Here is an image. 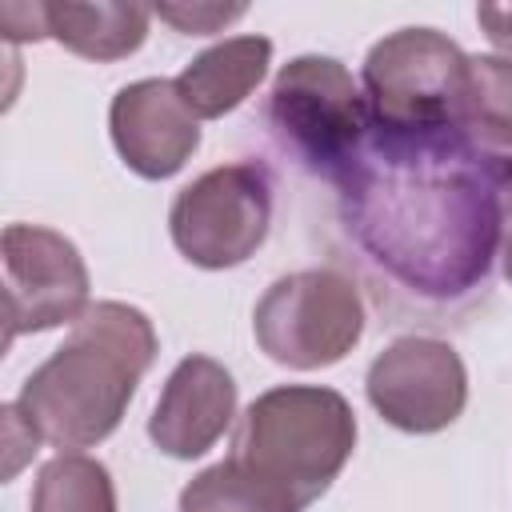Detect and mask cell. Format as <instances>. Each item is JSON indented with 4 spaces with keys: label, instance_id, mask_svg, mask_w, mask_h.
Instances as JSON below:
<instances>
[{
    "label": "cell",
    "instance_id": "obj_5",
    "mask_svg": "<svg viewBox=\"0 0 512 512\" xmlns=\"http://www.w3.org/2000/svg\"><path fill=\"white\" fill-rule=\"evenodd\" d=\"M360 88L376 124L412 132L460 128L468 52L436 28H396L368 48Z\"/></svg>",
    "mask_w": 512,
    "mask_h": 512
},
{
    "label": "cell",
    "instance_id": "obj_16",
    "mask_svg": "<svg viewBox=\"0 0 512 512\" xmlns=\"http://www.w3.org/2000/svg\"><path fill=\"white\" fill-rule=\"evenodd\" d=\"M460 132L480 148H512V60L508 56H468V100Z\"/></svg>",
    "mask_w": 512,
    "mask_h": 512
},
{
    "label": "cell",
    "instance_id": "obj_17",
    "mask_svg": "<svg viewBox=\"0 0 512 512\" xmlns=\"http://www.w3.org/2000/svg\"><path fill=\"white\" fill-rule=\"evenodd\" d=\"M248 12V4H156L152 16L168 20L172 28H180L184 36H208L228 28L232 20H240Z\"/></svg>",
    "mask_w": 512,
    "mask_h": 512
},
{
    "label": "cell",
    "instance_id": "obj_6",
    "mask_svg": "<svg viewBox=\"0 0 512 512\" xmlns=\"http://www.w3.org/2000/svg\"><path fill=\"white\" fill-rule=\"evenodd\" d=\"M252 332L268 360L312 372L340 364L364 336V300L336 268H300L264 288Z\"/></svg>",
    "mask_w": 512,
    "mask_h": 512
},
{
    "label": "cell",
    "instance_id": "obj_18",
    "mask_svg": "<svg viewBox=\"0 0 512 512\" xmlns=\"http://www.w3.org/2000/svg\"><path fill=\"white\" fill-rule=\"evenodd\" d=\"M500 264L512 284V156H500Z\"/></svg>",
    "mask_w": 512,
    "mask_h": 512
},
{
    "label": "cell",
    "instance_id": "obj_3",
    "mask_svg": "<svg viewBox=\"0 0 512 512\" xmlns=\"http://www.w3.org/2000/svg\"><path fill=\"white\" fill-rule=\"evenodd\" d=\"M352 448L356 412L324 384H276L260 392L232 432V460L284 488L300 508L332 488Z\"/></svg>",
    "mask_w": 512,
    "mask_h": 512
},
{
    "label": "cell",
    "instance_id": "obj_7",
    "mask_svg": "<svg viewBox=\"0 0 512 512\" xmlns=\"http://www.w3.org/2000/svg\"><path fill=\"white\" fill-rule=\"evenodd\" d=\"M272 228V176L256 160L208 168L184 184L168 208L176 252L208 272H224L256 256Z\"/></svg>",
    "mask_w": 512,
    "mask_h": 512
},
{
    "label": "cell",
    "instance_id": "obj_11",
    "mask_svg": "<svg viewBox=\"0 0 512 512\" xmlns=\"http://www.w3.org/2000/svg\"><path fill=\"white\" fill-rule=\"evenodd\" d=\"M236 416V380L212 356H184L148 416L152 444L172 460H196L232 428Z\"/></svg>",
    "mask_w": 512,
    "mask_h": 512
},
{
    "label": "cell",
    "instance_id": "obj_4",
    "mask_svg": "<svg viewBox=\"0 0 512 512\" xmlns=\"http://www.w3.org/2000/svg\"><path fill=\"white\" fill-rule=\"evenodd\" d=\"M264 120L276 144L312 176L340 180L372 132V108L336 56L288 60L268 92Z\"/></svg>",
    "mask_w": 512,
    "mask_h": 512
},
{
    "label": "cell",
    "instance_id": "obj_9",
    "mask_svg": "<svg viewBox=\"0 0 512 512\" xmlns=\"http://www.w3.org/2000/svg\"><path fill=\"white\" fill-rule=\"evenodd\" d=\"M376 416L408 436H432L460 420L468 372L460 352L436 336H396L364 376Z\"/></svg>",
    "mask_w": 512,
    "mask_h": 512
},
{
    "label": "cell",
    "instance_id": "obj_15",
    "mask_svg": "<svg viewBox=\"0 0 512 512\" xmlns=\"http://www.w3.org/2000/svg\"><path fill=\"white\" fill-rule=\"evenodd\" d=\"M28 512H116L112 472L84 452H60L36 472Z\"/></svg>",
    "mask_w": 512,
    "mask_h": 512
},
{
    "label": "cell",
    "instance_id": "obj_12",
    "mask_svg": "<svg viewBox=\"0 0 512 512\" xmlns=\"http://www.w3.org/2000/svg\"><path fill=\"white\" fill-rule=\"evenodd\" d=\"M268 64H272L268 36H228L204 48L200 56H192L172 84L196 120H220L260 88Z\"/></svg>",
    "mask_w": 512,
    "mask_h": 512
},
{
    "label": "cell",
    "instance_id": "obj_8",
    "mask_svg": "<svg viewBox=\"0 0 512 512\" xmlns=\"http://www.w3.org/2000/svg\"><path fill=\"white\" fill-rule=\"evenodd\" d=\"M4 256V348L24 332L76 324L88 312V264L80 248L40 224H8Z\"/></svg>",
    "mask_w": 512,
    "mask_h": 512
},
{
    "label": "cell",
    "instance_id": "obj_19",
    "mask_svg": "<svg viewBox=\"0 0 512 512\" xmlns=\"http://www.w3.org/2000/svg\"><path fill=\"white\" fill-rule=\"evenodd\" d=\"M476 24H480L484 36H488L500 52H508V60H512V4H480V8H476Z\"/></svg>",
    "mask_w": 512,
    "mask_h": 512
},
{
    "label": "cell",
    "instance_id": "obj_2",
    "mask_svg": "<svg viewBox=\"0 0 512 512\" xmlns=\"http://www.w3.org/2000/svg\"><path fill=\"white\" fill-rule=\"evenodd\" d=\"M156 348V328L140 308L96 300L68 340L28 372L12 404L44 444L60 452L96 448L120 428Z\"/></svg>",
    "mask_w": 512,
    "mask_h": 512
},
{
    "label": "cell",
    "instance_id": "obj_14",
    "mask_svg": "<svg viewBox=\"0 0 512 512\" xmlns=\"http://www.w3.org/2000/svg\"><path fill=\"white\" fill-rule=\"evenodd\" d=\"M176 512H304V508L284 488H276L272 480L228 456L184 484Z\"/></svg>",
    "mask_w": 512,
    "mask_h": 512
},
{
    "label": "cell",
    "instance_id": "obj_10",
    "mask_svg": "<svg viewBox=\"0 0 512 512\" xmlns=\"http://www.w3.org/2000/svg\"><path fill=\"white\" fill-rule=\"evenodd\" d=\"M108 132L120 160L144 180L176 176L200 148V120L172 80L148 76L124 84L108 104Z\"/></svg>",
    "mask_w": 512,
    "mask_h": 512
},
{
    "label": "cell",
    "instance_id": "obj_13",
    "mask_svg": "<svg viewBox=\"0 0 512 512\" xmlns=\"http://www.w3.org/2000/svg\"><path fill=\"white\" fill-rule=\"evenodd\" d=\"M40 12V36L64 44L72 56L112 64L148 40L152 8L144 4H120V0H100V4H36Z\"/></svg>",
    "mask_w": 512,
    "mask_h": 512
},
{
    "label": "cell",
    "instance_id": "obj_1",
    "mask_svg": "<svg viewBox=\"0 0 512 512\" xmlns=\"http://www.w3.org/2000/svg\"><path fill=\"white\" fill-rule=\"evenodd\" d=\"M336 192L348 236L400 288L456 300L488 280L500 252V152L468 132L372 120Z\"/></svg>",
    "mask_w": 512,
    "mask_h": 512
}]
</instances>
